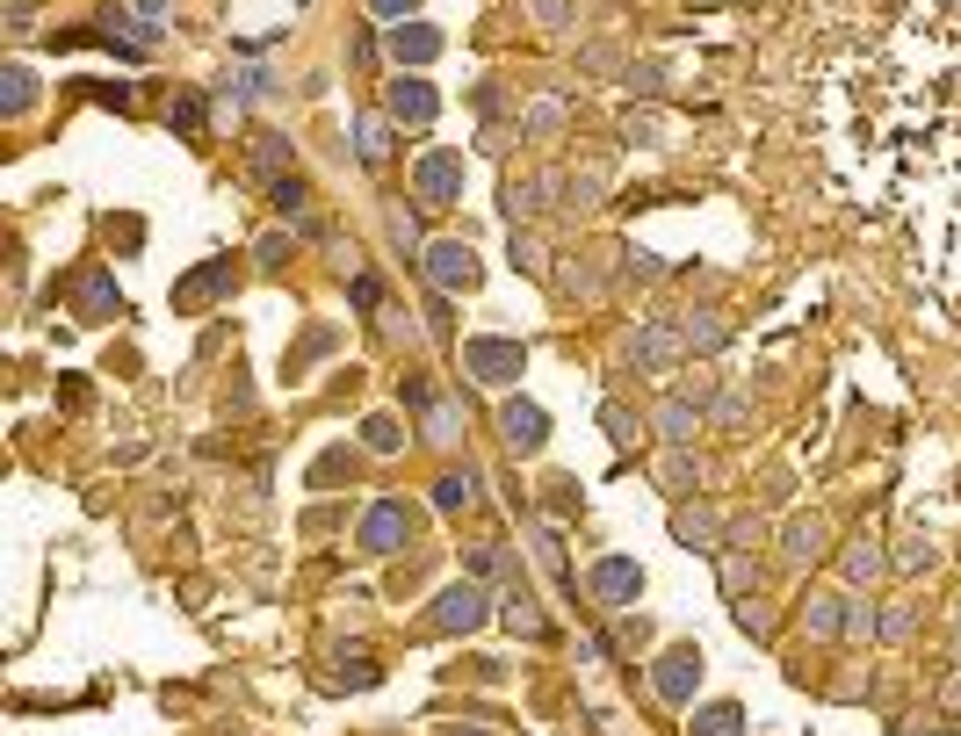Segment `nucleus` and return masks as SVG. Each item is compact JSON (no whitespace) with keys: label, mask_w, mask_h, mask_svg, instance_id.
<instances>
[{"label":"nucleus","mask_w":961,"mask_h":736,"mask_svg":"<svg viewBox=\"0 0 961 736\" xmlns=\"http://www.w3.org/2000/svg\"><path fill=\"white\" fill-rule=\"evenodd\" d=\"M521 369H528V347H521V339H500V333L463 339V376H470V383H492V390H506Z\"/></svg>","instance_id":"obj_1"},{"label":"nucleus","mask_w":961,"mask_h":736,"mask_svg":"<svg viewBox=\"0 0 961 736\" xmlns=\"http://www.w3.org/2000/svg\"><path fill=\"white\" fill-rule=\"evenodd\" d=\"M427 621H434L441 636H470V628H484V621H492V592H484L478 577H463V585H448V592L427 607Z\"/></svg>","instance_id":"obj_2"},{"label":"nucleus","mask_w":961,"mask_h":736,"mask_svg":"<svg viewBox=\"0 0 961 736\" xmlns=\"http://www.w3.org/2000/svg\"><path fill=\"white\" fill-rule=\"evenodd\" d=\"M412 196H420V210H448V202L463 196V152H420Z\"/></svg>","instance_id":"obj_3"},{"label":"nucleus","mask_w":961,"mask_h":736,"mask_svg":"<svg viewBox=\"0 0 961 736\" xmlns=\"http://www.w3.org/2000/svg\"><path fill=\"white\" fill-rule=\"evenodd\" d=\"M412 541V506L405 498H377L369 513H361V549L369 557H391V549H405Z\"/></svg>","instance_id":"obj_4"},{"label":"nucleus","mask_w":961,"mask_h":736,"mask_svg":"<svg viewBox=\"0 0 961 736\" xmlns=\"http://www.w3.org/2000/svg\"><path fill=\"white\" fill-rule=\"evenodd\" d=\"M420 260H427V282H434L441 297H456V289H478V253H470L463 239H434Z\"/></svg>","instance_id":"obj_5"},{"label":"nucleus","mask_w":961,"mask_h":736,"mask_svg":"<svg viewBox=\"0 0 961 736\" xmlns=\"http://www.w3.org/2000/svg\"><path fill=\"white\" fill-rule=\"evenodd\" d=\"M680 354H687V333H680V325H637V333H629V361H637L643 376L680 369Z\"/></svg>","instance_id":"obj_6"},{"label":"nucleus","mask_w":961,"mask_h":736,"mask_svg":"<svg viewBox=\"0 0 961 736\" xmlns=\"http://www.w3.org/2000/svg\"><path fill=\"white\" fill-rule=\"evenodd\" d=\"M500 434H506L514 456H542V448H550V412L528 404V398H506L500 404Z\"/></svg>","instance_id":"obj_7"},{"label":"nucleus","mask_w":961,"mask_h":736,"mask_svg":"<svg viewBox=\"0 0 961 736\" xmlns=\"http://www.w3.org/2000/svg\"><path fill=\"white\" fill-rule=\"evenodd\" d=\"M651 686H658V700H673V708H687L701 686V650L694 643H680V650H665L658 664H651Z\"/></svg>","instance_id":"obj_8"},{"label":"nucleus","mask_w":961,"mask_h":736,"mask_svg":"<svg viewBox=\"0 0 961 736\" xmlns=\"http://www.w3.org/2000/svg\"><path fill=\"white\" fill-rule=\"evenodd\" d=\"M586 592L601 599V607H629V599L643 592V571L629 557H601L593 571H586Z\"/></svg>","instance_id":"obj_9"},{"label":"nucleus","mask_w":961,"mask_h":736,"mask_svg":"<svg viewBox=\"0 0 961 736\" xmlns=\"http://www.w3.org/2000/svg\"><path fill=\"white\" fill-rule=\"evenodd\" d=\"M383 116H391V123H412V130H427V123L441 116V95H434L427 80H405V73H398V80H391V109H383Z\"/></svg>","instance_id":"obj_10"},{"label":"nucleus","mask_w":961,"mask_h":736,"mask_svg":"<svg viewBox=\"0 0 961 736\" xmlns=\"http://www.w3.org/2000/svg\"><path fill=\"white\" fill-rule=\"evenodd\" d=\"M391 59H398V65L441 59V29H427V22H391Z\"/></svg>","instance_id":"obj_11"},{"label":"nucleus","mask_w":961,"mask_h":736,"mask_svg":"<svg viewBox=\"0 0 961 736\" xmlns=\"http://www.w3.org/2000/svg\"><path fill=\"white\" fill-rule=\"evenodd\" d=\"M73 311H81V319H116L123 289L109 275H81V282H73Z\"/></svg>","instance_id":"obj_12"},{"label":"nucleus","mask_w":961,"mask_h":736,"mask_svg":"<svg viewBox=\"0 0 961 736\" xmlns=\"http://www.w3.org/2000/svg\"><path fill=\"white\" fill-rule=\"evenodd\" d=\"M694 426H709V412H701L694 398H665V404H658V434L673 440V448H687V440H694Z\"/></svg>","instance_id":"obj_13"},{"label":"nucleus","mask_w":961,"mask_h":736,"mask_svg":"<svg viewBox=\"0 0 961 736\" xmlns=\"http://www.w3.org/2000/svg\"><path fill=\"white\" fill-rule=\"evenodd\" d=\"M673 535H680L687 549H716L723 513H716V506H687V513H673Z\"/></svg>","instance_id":"obj_14"},{"label":"nucleus","mask_w":961,"mask_h":736,"mask_svg":"<svg viewBox=\"0 0 961 736\" xmlns=\"http://www.w3.org/2000/svg\"><path fill=\"white\" fill-rule=\"evenodd\" d=\"M687 729H694V736H744V708H738V700H709V708L687 715Z\"/></svg>","instance_id":"obj_15"},{"label":"nucleus","mask_w":961,"mask_h":736,"mask_svg":"<svg viewBox=\"0 0 961 736\" xmlns=\"http://www.w3.org/2000/svg\"><path fill=\"white\" fill-rule=\"evenodd\" d=\"M224 289H232V260H210V267H196L174 289V303H202V297H224Z\"/></svg>","instance_id":"obj_16"},{"label":"nucleus","mask_w":961,"mask_h":736,"mask_svg":"<svg viewBox=\"0 0 961 736\" xmlns=\"http://www.w3.org/2000/svg\"><path fill=\"white\" fill-rule=\"evenodd\" d=\"M434 506H441V513H470V506H478V477H470V470H441V477H434Z\"/></svg>","instance_id":"obj_17"},{"label":"nucleus","mask_w":961,"mask_h":736,"mask_svg":"<svg viewBox=\"0 0 961 736\" xmlns=\"http://www.w3.org/2000/svg\"><path fill=\"white\" fill-rule=\"evenodd\" d=\"M355 160L361 166H383V160H391V116H361L355 123Z\"/></svg>","instance_id":"obj_18"},{"label":"nucleus","mask_w":961,"mask_h":736,"mask_svg":"<svg viewBox=\"0 0 961 736\" xmlns=\"http://www.w3.org/2000/svg\"><path fill=\"white\" fill-rule=\"evenodd\" d=\"M29 101H37L29 65H0V116H29Z\"/></svg>","instance_id":"obj_19"},{"label":"nucleus","mask_w":961,"mask_h":736,"mask_svg":"<svg viewBox=\"0 0 961 736\" xmlns=\"http://www.w3.org/2000/svg\"><path fill=\"white\" fill-rule=\"evenodd\" d=\"M810 636H817V643L846 636V592H824V599H810Z\"/></svg>","instance_id":"obj_20"},{"label":"nucleus","mask_w":961,"mask_h":736,"mask_svg":"<svg viewBox=\"0 0 961 736\" xmlns=\"http://www.w3.org/2000/svg\"><path fill=\"white\" fill-rule=\"evenodd\" d=\"M788 557H796V563L824 557V520H817V513H802V520H788Z\"/></svg>","instance_id":"obj_21"},{"label":"nucleus","mask_w":961,"mask_h":736,"mask_svg":"<svg viewBox=\"0 0 961 736\" xmlns=\"http://www.w3.org/2000/svg\"><path fill=\"white\" fill-rule=\"evenodd\" d=\"M361 448H369V456H398V448H405V426H398V419H361Z\"/></svg>","instance_id":"obj_22"},{"label":"nucleus","mask_w":961,"mask_h":736,"mask_svg":"<svg viewBox=\"0 0 961 736\" xmlns=\"http://www.w3.org/2000/svg\"><path fill=\"white\" fill-rule=\"evenodd\" d=\"M680 333H687V347H701V354H716L723 339H730V325H723L716 311H694V319H687Z\"/></svg>","instance_id":"obj_23"},{"label":"nucleus","mask_w":961,"mask_h":736,"mask_svg":"<svg viewBox=\"0 0 961 736\" xmlns=\"http://www.w3.org/2000/svg\"><path fill=\"white\" fill-rule=\"evenodd\" d=\"M882 571H889V557H882L875 541H853V549H846V577H853V585H875Z\"/></svg>","instance_id":"obj_24"},{"label":"nucleus","mask_w":961,"mask_h":736,"mask_svg":"<svg viewBox=\"0 0 961 736\" xmlns=\"http://www.w3.org/2000/svg\"><path fill=\"white\" fill-rule=\"evenodd\" d=\"M500 621L514 628V636H542V614H535V599H528V592H506L500 599Z\"/></svg>","instance_id":"obj_25"},{"label":"nucleus","mask_w":961,"mask_h":736,"mask_svg":"<svg viewBox=\"0 0 961 736\" xmlns=\"http://www.w3.org/2000/svg\"><path fill=\"white\" fill-rule=\"evenodd\" d=\"M268 196H275V210H282L289 224H311V202H304V180H297V174H282Z\"/></svg>","instance_id":"obj_26"},{"label":"nucleus","mask_w":961,"mask_h":736,"mask_svg":"<svg viewBox=\"0 0 961 736\" xmlns=\"http://www.w3.org/2000/svg\"><path fill=\"white\" fill-rule=\"evenodd\" d=\"M658 484H665V491H694V484H701L694 456H687V448H673V456L658 462Z\"/></svg>","instance_id":"obj_27"},{"label":"nucleus","mask_w":961,"mask_h":736,"mask_svg":"<svg viewBox=\"0 0 961 736\" xmlns=\"http://www.w3.org/2000/svg\"><path fill=\"white\" fill-rule=\"evenodd\" d=\"M744 419H752V404H744V390H723V398L709 404V426H723V434H738Z\"/></svg>","instance_id":"obj_28"},{"label":"nucleus","mask_w":961,"mask_h":736,"mask_svg":"<svg viewBox=\"0 0 961 736\" xmlns=\"http://www.w3.org/2000/svg\"><path fill=\"white\" fill-rule=\"evenodd\" d=\"M347 657V664H333V686H355V694H361V686H377V664H369V650H341Z\"/></svg>","instance_id":"obj_29"},{"label":"nucleus","mask_w":961,"mask_h":736,"mask_svg":"<svg viewBox=\"0 0 961 736\" xmlns=\"http://www.w3.org/2000/svg\"><path fill=\"white\" fill-rule=\"evenodd\" d=\"M601 426H607V440H615V448H637V434H643L629 404H607V412H601Z\"/></svg>","instance_id":"obj_30"},{"label":"nucleus","mask_w":961,"mask_h":736,"mask_svg":"<svg viewBox=\"0 0 961 736\" xmlns=\"http://www.w3.org/2000/svg\"><path fill=\"white\" fill-rule=\"evenodd\" d=\"M535 557L550 563V577H557V585H571V571H564V541H557V527H535Z\"/></svg>","instance_id":"obj_31"},{"label":"nucleus","mask_w":961,"mask_h":736,"mask_svg":"<svg viewBox=\"0 0 961 736\" xmlns=\"http://www.w3.org/2000/svg\"><path fill=\"white\" fill-rule=\"evenodd\" d=\"M202 116H210V109H202V95H181V101H174V130H181V138H196Z\"/></svg>","instance_id":"obj_32"},{"label":"nucleus","mask_w":961,"mask_h":736,"mask_svg":"<svg viewBox=\"0 0 961 736\" xmlns=\"http://www.w3.org/2000/svg\"><path fill=\"white\" fill-rule=\"evenodd\" d=\"M224 95H232V101H254V95H268V73H254V65H239V73L224 80Z\"/></svg>","instance_id":"obj_33"},{"label":"nucleus","mask_w":961,"mask_h":736,"mask_svg":"<svg viewBox=\"0 0 961 736\" xmlns=\"http://www.w3.org/2000/svg\"><path fill=\"white\" fill-rule=\"evenodd\" d=\"M730 614H738V628H744V636H774V614H766V607H752V599H738Z\"/></svg>","instance_id":"obj_34"},{"label":"nucleus","mask_w":961,"mask_h":736,"mask_svg":"<svg viewBox=\"0 0 961 736\" xmlns=\"http://www.w3.org/2000/svg\"><path fill=\"white\" fill-rule=\"evenodd\" d=\"M254 253H261V267H268V275H275L282 260L297 253V239H282V232H268V239H261V246H254Z\"/></svg>","instance_id":"obj_35"},{"label":"nucleus","mask_w":961,"mask_h":736,"mask_svg":"<svg viewBox=\"0 0 961 736\" xmlns=\"http://www.w3.org/2000/svg\"><path fill=\"white\" fill-rule=\"evenodd\" d=\"M427 434L448 448V440H456V404H427Z\"/></svg>","instance_id":"obj_36"},{"label":"nucleus","mask_w":961,"mask_h":736,"mask_svg":"<svg viewBox=\"0 0 961 736\" xmlns=\"http://www.w3.org/2000/svg\"><path fill=\"white\" fill-rule=\"evenodd\" d=\"M557 123H564V101H535V109H528V130H535V138H550Z\"/></svg>","instance_id":"obj_37"},{"label":"nucleus","mask_w":961,"mask_h":736,"mask_svg":"<svg viewBox=\"0 0 961 736\" xmlns=\"http://www.w3.org/2000/svg\"><path fill=\"white\" fill-rule=\"evenodd\" d=\"M744 585H752V563H744V557H723V592L744 599Z\"/></svg>","instance_id":"obj_38"},{"label":"nucleus","mask_w":961,"mask_h":736,"mask_svg":"<svg viewBox=\"0 0 961 736\" xmlns=\"http://www.w3.org/2000/svg\"><path fill=\"white\" fill-rule=\"evenodd\" d=\"M254 160H261V174H275V180H282V160H289V145H282V138H261V145H254Z\"/></svg>","instance_id":"obj_39"},{"label":"nucleus","mask_w":961,"mask_h":736,"mask_svg":"<svg viewBox=\"0 0 961 736\" xmlns=\"http://www.w3.org/2000/svg\"><path fill=\"white\" fill-rule=\"evenodd\" d=\"M875 628V607L867 599H846V636H867Z\"/></svg>","instance_id":"obj_40"},{"label":"nucleus","mask_w":961,"mask_h":736,"mask_svg":"<svg viewBox=\"0 0 961 736\" xmlns=\"http://www.w3.org/2000/svg\"><path fill=\"white\" fill-rule=\"evenodd\" d=\"M347 297H355L361 311H377V303H383V282H377V275H355V289H347Z\"/></svg>","instance_id":"obj_41"},{"label":"nucleus","mask_w":961,"mask_h":736,"mask_svg":"<svg viewBox=\"0 0 961 736\" xmlns=\"http://www.w3.org/2000/svg\"><path fill=\"white\" fill-rule=\"evenodd\" d=\"M514 267H528V275H542V246H535V239H514Z\"/></svg>","instance_id":"obj_42"},{"label":"nucleus","mask_w":961,"mask_h":736,"mask_svg":"<svg viewBox=\"0 0 961 736\" xmlns=\"http://www.w3.org/2000/svg\"><path fill=\"white\" fill-rule=\"evenodd\" d=\"M535 22H550V29H557V22H571V0H535Z\"/></svg>","instance_id":"obj_43"},{"label":"nucleus","mask_w":961,"mask_h":736,"mask_svg":"<svg viewBox=\"0 0 961 736\" xmlns=\"http://www.w3.org/2000/svg\"><path fill=\"white\" fill-rule=\"evenodd\" d=\"M925 563H933V549H925V541H911V549H897V571H925Z\"/></svg>","instance_id":"obj_44"},{"label":"nucleus","mask_w":961,"mask_h":736,"mask_svg":"<svg viewBox=\"0 0 961 736\" xmlns=\"http://www.w3.org/2000/svg\"><path fill=\"white\" fill-rule=\"evenodd\" d=\"M470 571H478V577H500L506 557H500V549H478V557H470Z\"/></svg>","instance_id":"obj_45"},{"label":"nucleus","mask_w":961,"mask_h":736,"mask_svg":"<svg viewBox=\"0 0 961 736\" xmlns=\"http://www.w3.org/2000/svg\"><path fill=\"white\" fill-rule=\"evenodd\" d=\"M629 275H637V282H658L665 267H658V260H651V253H629Z\"/></svg>","instance_id":"obj_46"},{"label":"nucleus","mask_w":961,"mask_h":736,"mask_svg":"<svg viewBox=\"0 0 961 736\" xmlns=\"http://www.w3.org/2000/svg\"><path fill=\"white\" fill-rule=\"evenodd\" d=\"M369 8H377V15H391V22H405L412 8H420V0H369Z\"/></svg>","instance_id":"obj_47"},{"label":"nucleus","mask_w":961,"mask_h":736,"mask_svg":"<svg viewBox=\"0 0 961 736\" xmlns=\"http://www.w3.org/2000/svg\"><path fill=\"white\" fill-rule=\"evenodd\" d=\"M441 736H500V729H470V722H456V729H441Z\"/></svg>","instance_id":"obj_48"}]
</instances>
